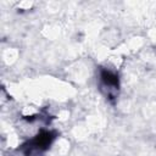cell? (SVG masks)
<instances>
[{"label":"cell","mask_w":156,"mask_h":156,"mask_svg":"<svg viewBox=\"0 0 156 156\" xmlns=\"http://www.w3.org/2000/svg\"><path fill=\"white\" fill-rule=\"evenodd\" d=\"M52 139H54V135L51 134V132L40 133L39 135H37V138L32 139L28 143V146H26L28 149L26 151V154L27 155H39V154H41L51 144Z\"/></svg>","instance_id":"cell-1"},{"label":"cell","mask_w":156,"mask_h":156,"mask_svg":"<svg viewBox=\"0 0 156 156\" xmlns=\"http://www.w3.org/2000/svg\"><path fill=\"white\" fill-rule=\"evenodd\" d=\"M101 87L107 90L106 95L108 98L112 96L118 90V78L116 74H112L111 72H102L101 74Z\"/></svg>","instance_id":"cell-2"}]
</instances>
